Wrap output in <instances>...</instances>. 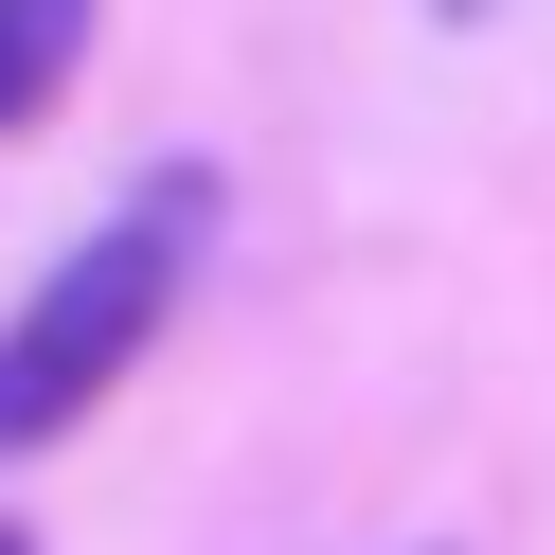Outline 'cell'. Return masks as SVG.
<instances>
[{"mask_svg":"<svg viewBox=\"0 0 555 555\" xmlns=\"http://www.w3.org/2000/svg\"><path fill=\"white\" fill-rule=\"evenodd\" d=\"M73 54H90V0H0V144L73 90Z\"/></svg>","mask_w":555,"mask_h":555,"instance_id":"2","label":"cell"},{"mask_svg":"<svg viewBox=\"0 0 555 555\" xmlns=\"http://www.w3.org/2000/svg\"><path fill=\"white\" fill-rule=\"evenodd\" d=\"M197 216H216V180H162V197H126L108 233H73V269L0 323V448H54L108 376H144L162 305H180V269H197Z\"/></svg>","mask_w":555,"mask_h":555,"instance_id":"1","label":"cell"},{"mask_svg":"<svg viewBox=\"0 0 555 555\" xmlns=\"http://www.w3.org/2000/svg\"><path fill=\"white\" fill-rule=\"evenodd\" d=\"M0 555H18V538H0Z\"/></svg>","mask_w":555,"mask_h":555,"instance_id":"3","label":"cell"}]
</instances>
